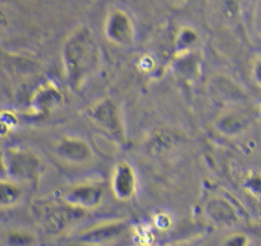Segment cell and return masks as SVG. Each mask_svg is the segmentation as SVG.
Here are the masks:
<instances>
[{
  "instance_id": "cell-1",
  "label": "cell",
  "mask_w": 261,
  "mask_h": 246,
  "mask_svg": "<svg viewBox=\"0 0 261 246\" xmlns=\"http://www.w3.org/2000/svg\"><path fill=\"white\" fill-rule=\"evenodd\" d=\"M100 62V46L90 27L80 26L69 34L62 47V63L68 86L82 89Z\"/></svg>"
},
{
  "instance_id": "cell-2",
  "label": "cell",
  "mask_w": 261,
  "mask_h": 246,
  "mask_svg": "<svg viewBox=\"0 0 261 246\" xmlns=\"http://www.w3.org/2000/svg\"><path fill=\"white\" fill-rule=\"evenodd\" d=\"M86 117L112 141L122 145L125 141V127L122 110L110 97L97 100L86 110Z\"/></svg>"
},
{
  "instance_id": "cell-3",
  "label": "cell",
  "mask_w": 261,
  "mask_h": 246,
  "mask_svg": "<svg viewBox=\"0 0 261 246\" xmlns=\"http://www.w3.org/2000/svg\"><path fill=\"white\" fill-rule=\"evenodd\" d=\"M87 212L64 203H45L39 210V220L49 235H60L76 223L81 222Z\"/></svg>"
},
{
  "instance_id": "cell-4",
  "label": "cell",
  "mask_w": 261,
  "mask_h": 246,
  "mask_svg": "<svg viewBox=\"0 0 261 246\" xmlns=\"http://www.w3.org/2000/svg\"><path fill=\"white\" fill-rule=\"evenodd\" d=\"M7 172L17 182L36 185L42 173V162L27 150H9L6 155Z\"/></svg>"
},
{
  "instance_id": "cell-5",
  "label": "cell",
  "mask_w": 261,
  "mask_h": 246,
  "mask_svg": "<svg viewBox=\"0 0 261 246\" xmlns=\"http://www.w3.org/2000/svg\"><path fill=\"white\" fill-rule=\"evenodd\" d=\"M54 154L60 162L69 165H87L94 160V150L84 139L73 136L62 137L55 144Z\"/></svg>"
},
{
  "instance_id": "cell-6",
  "label": "cell",
  "mask_w": 261,
  "mask_h": 246,
  "mask_svg": "<svg viewBox=\"0 0 261 246\" xmlns=\"http://www.w3.org/2000/svg\"><path fill=\"white\" fill-rule=\"evenodd\" d=\"M105 192L101 185L94 182L77 183L65 190L62 195V200L71 207L89 212L101 205Z\"/></svg>"
},
{
  "instance_id": "cell-7",
  "label": "cell",
  "mask_w": 261,
  "mask_h": 246,
  "mask_svg": "<svg viewBox=\"0 0 261 246\" xmlns=\"http://www.w3.org/2000/svg\"><path fill=\"white\" fill-rule=\"evenodd\" d=\"M107 40L118 46L129 45L135 39V24L132 18L123 9H113L104 22Z\"/></svg>"
},
{
  "instance_id": "cell-8",
  "label": "cell",
  "mask_w": 261,
  "mask_h": 246,
  "mask_svg": "<svg viewBox=\"0 0 261 246\" xmlns=\"http://www.w3.org/2000/svg\"><path fill=\"white\" fill-rule=\"evenodd\" d=\"M128 227L129 225L124 219L100 223L80 232L76 241L80 243H86V245H104V243L114 242L115 240L125 235Z\"/></svg>"
},
{
  "instance_id": "cell-9",
  "label": "cell",
  "mask_w": 261,
  "mask_h": 246,
  "mask_svg": "<svg viewBox=\"0 0 261 246\" xmlns=\"http://www.w3.org/2000/svg\"><path fill=\"white\" fill-rule=\"evenodd\" d=\"M112 192L120 202L132 199L137 191V176L134 167L127 162H119L114 165L110 175Z\"/></svg>"
},
{
  "instance_id": "cell-10",
  "label": "cell",
  "mask_w": 261,
  "mask_h": 246,
  "mask_svg": "<svg viewBox=\"0 0 261 246\" xmlns=\"http://www.w3.org/2000/svg\"><path fill=\"white\" fill-rule=\"evenodd\" d=\"M250 115L243 110L238 109L237 105L225 109L214 120L215 131L225 137L240 136L250 127Z\"/></svg>"
},
{
  "instance_id": "cell-11",
  "label": "cell",
  "mask_w": 261,
  "mask_h": 246,
  "mask_svg": "<svg viewBox=\"0 0 261 246\" xmlns=\"http://www.w3.org/2000/svg\"><path fill=\"white\" fill-rule=\"evenodd\" d=\"M210 94L213 99L228 107H238L247 99L245 91L238 86L237 82L224 75L213 77L210 81Z\"/></svg>"
},
{
  "instance_id": "cell-12",
  "label": "cell",
  "mask_w": 261,
  "mask_h": 246,
  "mask_svg": "<svg viewBox=\"0 0 261 246\" xmlns=\"http://www.w3.org/2000/svg\"><path fill=\"white\" fill-rule=\"evenodd\" d=\"M206 217L218 227H232L238 220L234 207L223 196H212L205 205Z\"/></svg>"
},
{
  "instance_id": "cell-13",
  "label": "cell",
  "mask_w": 261,
  "mask_h": 246,
  "mask_svg": "<svg viewBox=\"0 0 261 246\" xmlns=\"http://www.w3.org/2000/svg\"><path fill=\"white\" fill-rule=\"evenodd\" d=\"M63 103L62 91L55 85L46 84L40 87L32 99V107L36 113L47 114Z\"/></svg>"
},
{
  "instance_id": "cell-14",
  "label": "cell",
  "mask_w": 261,
  "mask_h": 246,
  "mask_svg": "<svg viewBox=\"0 0 261 246\" xmlns=\"http://www.w3.org/2000/svg\"><path fill=\"white\" fill-rule=\"evenodd\" d=\"M199 42V35L191 27H182L175 37V55L182 57V55L190 54L195 52V47Z\"/></svg>"
},
{
  "instance_id": "cell-15",
  "label": "cell",
  "mask_w": 261,
  "mask_h": 246,
  "mask_svg": "<svg viewBox=\"0 0 261 246\" xmlns=\"http://www.w3.org/2000/svg\"><path fill=\"white\" fill-rule=\"evenodd\" d=\"M23 192L13 181H0V207H14L22 200Z\"/></svg>"
},
{
  "instance_id": "cell-16",
  "label": "cell",
  "mask_w": 261,
  "mask_h": 246,
  "mask_svg": "<svg viewBox=\"0 0 261 246\" xmlns=\"http://www.w3.org/2000/svg\"><path fill=\"white\" fill-rule=\"evenodd\" d=\"M178 58V71L186 79L193 80L200 75V60L195 57L193 53L182 55Z\"/></svg>"
},
{
  "instance_id": "cell-17",
  "label": "cell",
  "mask_w": 261,
  "mask_h": 246,
  "mask_svg": "<svg viewBox=\"0 0 261 246\" xmlns=\"http://www.w3.org/2000/svg\"><path fill=\"white\" fill-rule=\"evenodd\" d=\"M223 18L227 22H236L240 18L241 8L238 0H220Z\"/></svg>"
},
{
  "instance_id": "cell-18",
  "label": "cell",
  "mask_w": 261,
  "mask_h": 246,
  "mask_svg": "<svg viewBox=\"0 0 261 246\" xmlns=\"http://www.w3.org/2000/svg\"><path fill=\"white\" fill-rule=\"evenodd\" d=\"M250 79L256 87L261 89V53L256 54L250 62Z\"/></svg>"
},
{
  "instance_id": "cell-19",
  "label": "cell",
  "mask_w": 261,
  "mask_h": 246,
  "mask_svg": "<svg viewBox=\"0 0 261 246\" xmlns=\"http://www.w3.org/2000/svg\"><path fill=\"white\" fill-rule=\"evenodd\" d=\"M252 26L255 30L256 35L261 39V0L256 3L252 13Z\"/></svg>"
},
{
  "instance_id": "cell-20",
  "label": "cell",
  "mask_w": 261,
  "mask_h": 246,
  "mask_svg": "<svg viewBox=\"0 0 261 246\" xmlns=\"http://www.w3.org/2000/svg\"><path fill=\"white\" fill-rule=\"evenodd\" d=\"M223 243L225 245H238V246H242V245H247L248 243V238L246 235H242V233H234V235H230L223 241Z\"/></svg>"
},
{
  "instance_id": "cell-21",
  "label": "cell",
  "mask_w": 261,
  "mask_h": 246,
  "mask_svg": "<svg viewBox=\"0 0 261 246\" xmlns=\"http://www.w3.org/2000/svg\"><path fill=\"white\" fill-rule=\"evenodd\" d=\"M170 3L174 7H185L186 4H188L191 0H169Z\"/></svg>"
}]
</instances>
